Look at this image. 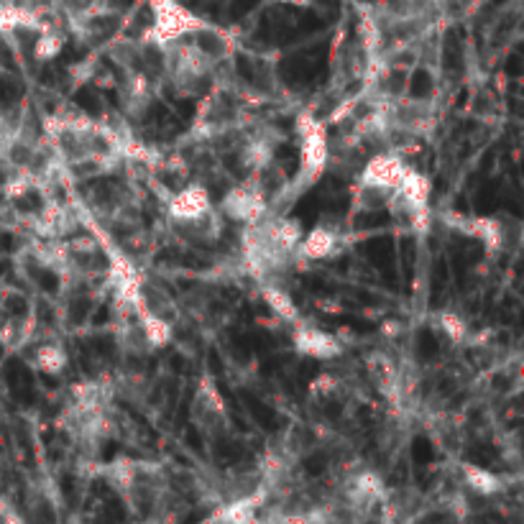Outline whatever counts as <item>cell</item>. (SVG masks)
I'll return each instance as SVG.
<instances>
[{"label":"cell","instance_id":"6da1fadb","mask_svg":"<svg viewBox=\"0 0 524 524\" xmlns=\"http://www.w3.org/2000/svg\"><path fill=\"white\" fill-rule=\"evenodd\" d=\"M67 21H70V31L80 41L90 47H103V44L110 47L118 36H123L126 16H121V11L105 0H87L82 6L72 8Z\"/></svg>","mask_w":524,"mask_h":524},{"label":"cell","instance_id":"7a4b0ae2","mask_svg":"<svg viewBox=\"0 0 524 524\" xmlns=\"http://www.w3.org/2000/svg\"><path fill=\"white\" fill-rule=\"evenodd\" d=\"M218 213L223 215V218L248 225L266 213V200L248 179H243V182H238L236 187H231V190L225 192L223 200H220Z\"/></svg>","mask_w":524,"mask_h":524},{"label":"cell","instance_id":"3957f363","mask_svg":"<svg viewBox=\"0 0 524 524\" xmlns=\"http://www.w3.org/2000/svg\"><path fill=\"white\" fill-rule=\"evenodd\" d=\"M348 246V236L335 225H317L312 228L307 236H302L300 241V259H310V261H328L340 256L346 251Z\"/></svg>","mask_w":524,"mask_h":524},{"label":"cell","instance_id":"277c9868","mask_svg":"<svg viewBox=\"0 0 524 524\" xmlns=\"http://www.w3.org/2000/svg\"><path fill=\"white\" fill-rule=\"evenodd\" d=\"M192 417H195L197 425L205 432H220L228 425V420H225V404L210 379H202L197 384L195 402H192Z\"/></svg>","mask_w":524,"mask_h":524},{"label":"cell","instance_id":"5b68a950","mask_svg":"<svg viewBox=\"0 0 524 524\" xmlns=\"http://www.w3.org/2000/svg\"><path fill=\"white\" fill-rule=\"evenodd\" d=\"M294 348L307 358L315 361H333L340 356L343 346L325 330H317L312 325L297 323V333H294Z\"/></svg>","mask_w":524,"mask_h":524},{"label":"cell","instance_id":"8992f818","mask_svg":"<svg viewBox=\"0 0 524 524\" xmlns=\"http://www.w3.org/2000/svg\"><path fill=\"white\" fill-rule=\"evenodd\" d=\"M463 481H466L468 489L476 491V494H481V496L499 494V491L504 489V481H501L499 476H494L491 471H484V468L471 466V463L463 466Z\"/></svg>","mask_w":524,"mask_h":524},{"label":"cell","instance_id":"52a82bcc","mask_svg":"<svg viewBox=\"0 0 524 524\" xmlns=\"http://www.w3.org/2000/svg\"><path fill=\"white\" fill-rule=\"evenodd\" d=\"M67 351H64L62 343H54V340H47V343H41L36 348V366L41 371H47V374H59V371L67 369Z\"/></svg>","mask_w":524,"mask_h":524},{"label":"cell","instance_id":"ba28073f","mask_svg":"<svg viewBox=\"0 0 524 524\" xmlns=\"http://www.w3.org/2000/svg\"><path fill=\"white\" fill-rule=\"evenodd\" d=\"M271 3H282V6H294V8H307V6H312L315 0H271Z\"/></svg>","mask_w":524,"mask_h":524},{"label":"cell","instance_id":"9c48e42d","mask_svg":"<svg viewBox=\"0 0 524 524\" xmlns=\"http://www.w3.org/2000/svg\"><path fill=\"white\" fill-rule=\"evenodd\" d=\"M202 524H218V517H210L208 522H202Z\"/></svg>","mask_w":524,"mask_h":524}]
</instances>
